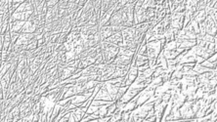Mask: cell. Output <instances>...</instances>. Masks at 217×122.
Wrapping results in <instances>:
<instances>
[{
  "mask_svg": "<svg viewBox=\"0 0 217 122\" xmlns=\"http://www.w3.org/2000/svg\"><path fill=\"white\" fill-rule=\"evenodd\" d=\"M3 41H4V37H3V35L0 36V51L3 49Z\"/></svg>",
  "mask_w": 217,
  "mask_h": 122,
  "instance_id": "e0dca14e",
  "label": "cell"
},
{
  "mask_svg": "<svg viewBox=\"0 0 217 122\" xmlns=\"http://www.w3.org/2000/svg\"><path fill=\"white\" fill-rule=\"evenodd\" d=\"M94 99L96 100H104V101H109V102H115V101H112L111 95L109 94V92L107 91V89L105 87L101 86V88L99 90H98V92L96 93V95L94 96Z\"/></svg>",
  "mask_w": 217,
  "mask_h": 122,
  "instance_id": "3957f363",
  "label": "cell"
},
{
  "mask_svg": "<svg viewBox=\"0 0 217 122\" xmlns=\"http://www.w3.org/2000/svg\"><path fill=\"white\" fill-rule=\"evenodd\" d=\"M10 36H11V42H12V44H15V42H16L18 37L20 36V32L10 31Z\"/></svg>",
  "mask_w": 217,
  "mask_h": 122,
  "instance_id": "9a60e30c",
  "label": "cell"
},
{
  "mask_svg": "<svg viewBox=\"0 0 217 122\" xmlns=\"http://www.w3.org/2000/svg\"><path fill=\"white\" fill-rule=\"evenodd\" d=\"M36 29H37V26L34 24L30 21H26L24 26L22 27V30H21V33H34Z\"/></svg>",
  "mask_w": 217,
  "mask_h": 122,
  "instance_id": "5b68a950",
  "label": "cell"
},
{
  "mask_svg": "<svg viewBox=\"0 0 217 122\" xmlns=\"http://www.w3.org/2000/svg\"><path fill=\"white\" fill-rule=\"evenodd\" d=\"M105 40L108 41V42H111V43L117 44L118 47H122V46H123V38H122L121 31L114 32L111 36H110V37L105 39Z\"/></svg>",
  "mask_w": 217,
  "mask_h": 122,
  "instance_id": "7a4b0ae2",
  "label": "cell"
},
{
  "mask_svg": "<svg viewBox=\"0 0 217 122\" xmlns=\"http://www.w3.org/2000/svg\"><path fill=\"white\" fill-rule=\"evenodd\" d=\"M206 60L208 61V62H210V63H216V53L212 54L211 56H210L208 59H206Z\"/></svg>",
  "mask_w": 217,
  "mask_h": 122,
  "instance_id": "2e32d148",
  "label": "cell"
},
{
  "mask_svg": "<svg viewBox=\"0 0 217 122\" xmlns=\"http://www.w3.org/2000/svg\"><path fill=\"white\" fill-rule=\"evenodd\" d=\"M127 89H128V86H120V88H118L117 93V101L120 100V98L123 96V94L126 92Z\"/></svg>",
  "mask_w": 217,
  "mask_h": 122,
  "instance_id": "4fadbf2b",
  "label": "cell"
},
{
  "mask_svg": "<svg viewBox=\"0 0 217 122\" xmlns=\"http://www.w3.org/2000/svg\"><path fill=\"white\" fill-rule=\"evenodd\" d=\"M99 33H100L101 39H102V41H103L108 37H110L114 32H112L111 26H103L99 27Z\"/></svg>",
  "mask_w": 217,
  "mask_h": 122,
  "instance_id": "277c9868",
  "label": "cell"
},
{
  "mask_svg": "<svg viewBox=\"0 0 217 122\" xmlns=\"http://www.w3.org/2000/svg\"><path fill=\"white\" fill-rule=\"evenodd\" d=\"M61 108H62V106H61L59 103H56L53 108V111H52V113H51V116H50V121H54L55 117L57 116L58 114H59V112L61 111Z\"/></svg>",
  "mask_w": 217,
  "mask_h": 122,
  "instance_id": "52a82bcc",
  "label": "cell"
},
{
  "mask_svg": "<svg viewBox=\"0 0 217 122\" xmlns=\"http://www.w3.org/2000/svg\"><path fill=\"white\" fill-rule=\"evenodd\" d=\"M75 57H76V54H75V52H74V49H72V50H69V51H66V52H65L66 62H69V61L75 60Z\"/></svg>",
  "mask_w": 217,
  "mask_h": 122,
  "instance_id": "9c48e42d",
  "label": "cell"
},
{
  "mask_svg": "<svg viewBox=\"0 0 217 122\" xmlns=\"http://www.w3.org/2000/svg\"><path fill=\"white\" fill-rule=\"evenodd\" d=\"M176 48H177L176 41L175 40H171V41L166 42L163 50H175Z\"/></svg>",
  "mask_w": 217,
  "mask_h": 122,
  "instance_id": "30bf717a",
  "label": "cell"
},
{
  "mask_svg": "<svg viewBox=\"0 0 217 122\" xmlns=\"http://www.w3.org/2000/svg\"><path fill=\"white\" fill-rule=\"evenodd\" d=\"M201 65L204 66V68H210V69L216 68V63H210L207 60H204L203 62H201Z\"/></svg>",
  "mask_w": 217,
  "mask_h": 122,
  "instance_id": "7c38bea8",
  "label": "cell"
},
{
  "mask_svg": "<svg viewBox=\"0 0 217 122\" xmlns=\"http://www.w3.org/2000/svg\"><path fill=\"white\" fill-rule=\"evenodd\" d=\"M0 60H1V51H0Z\"/></svg>",
  "mask_w": 217,
  "mask_h": 122,
  "instance_id": "ac0fdd59",
  "label": "cell"
},
{
  "mask_svg": "<svg viewBox=\"0 0 217 122\" xmlns=\"http://www.w3.org/2000/svg\"><path fill=\"white\" fill-rule=\"evenodd\" d=\"M207 5V0H198L197 2V11L204 10Z\"/></svg>",
  "mask_w": 217,
  "mask_h": 122,
  "instance_id": "8fae6325",
  "label": "cell"
},
{
  "mask_svg": "<svg viewBox=\"0 0 217 122\" xmlns=\"http://www.w3.org/2000/svg\"><path fill=\"white\" fill-rule=\"evenodd\" d=\"M131 116V111H122L121 112V121H129Z\"/></svg>",
  "mask_w": 217,
  "mask_h": 122,
  "instance_id": "5bb4252c",
  "label": "cell"
},
{
  "mask_svg": "<svg viewBox=\"0 0 217 122\" xmlns=\"http://www.w3.org/2000/svg\"><path fill=\"white\" fill-rule=\"evenodd\" d=\"M146 47H147V57H148V59H157L158 54L163 50V47H161L160 40L147 41Z\"/></svg>",
  "mask_w": 217,
  "mask_h": 122,
  "instance_id": "6da1fadb",
  "label": "cell"
},
{
  "mask_svg": "<svg viewBox=\"0 0 217 122\" xmlns=\"http://www.w3.org/2000/svg\"><path fill=\"white\" fill-rule=\"evenodd\" d=\"M24 21H14L12 23H9V29H10V31H16V32H20L22 30V27L24 26Z\"/></svg>",
  "mask_w": 217,
  "mask_h": 122,
  "instance_id": "8992f818",
  "label": "cell"
},
{
  "mask_svg": "<svg viewBox=\"0 0 217 122\" xmlns=\"http://www.w3.org/2000/svg\"><path fill=\"white\" fill-rule=\"evenodd\" d=\"M10 66H11L10 63H8V62H2L1 66H0V78H1L2 76L8 71V69L10 68Z\"/></svg>",
  "mask_w": 217,
  "mask_h": 122,
  "instance_id": "ba28073f",
  "label": "cell"
}]
</instances>
